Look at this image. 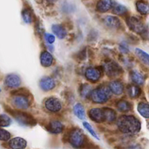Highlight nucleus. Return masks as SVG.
<instances>
[{
    "label": "nucleus",
    "instance_id": "1",
    "mask_svg": "<svg viewBox=\"0 0 149 149\" xmlns=\"http://www.w3.org/2000/svg\"><path fill=\"white\" fill-rule=\"evenodd\" d=\"M117 127L123 133L136 134L141 131V123L135 116L124 115L117 120Z\"/></svg>",
    "mask_w": 149,
    "mask_h": 149
},
{
    "label": "nucleus",
    "instance_id": "2",
    "mask_svg": "<svg viewBox=\"0 0 149 149\" xmlns=\"http://www.w3.org/2000/svg\"><path fill=\"white\" fill-rule=\"evenodd\" d=\"M111 93L112 92L109 86L107 87V86L101 85L95 90H93L90 95V98L93 103L102 104L106 103L111 98Z\"/></svg>",
    "mask_w": 149,
    "mask_h": 149
},
{
    "label": "nucleus",
    "instance_id": "3",
    "mask_svg": "<svg viewBox=\"0 0 149 149\" xmlns=\"http://www.w3.org/2000/svg\"><path fill=\"white\" fill-rule=\"evenodd\" d=\"M11 114L15 119V120L23 126L33 127L36 125V120L29 113L19 111H12Z\"/></svg>",
    "mask_w": 149,
    "mask_h": 149
},
{
    "label": "nucleus",
    "instance_id": "4",
    "mask_svg": "<svg viewBox=\"0 0 149 149\" xmlns=\"http://www.w3.org/2000/svg\"><path fill=\"white\" fill-rule=\"evenodd\" d=\"M69 142L74 148H81L85 142V136L80 129H74L69 135Z\"/></svg>",
    "mask_w": 149,
    "mask_h": 149
},
{
    "label": "nucleus",
    "instance_id": "5",
    "mask_svg": "<svg viewBox=\"0 0 149 149\" xmlns=\"http://www.w3.org/2000/svg\"><path fill=\"white\" fill-rule=\"evenodd\" d=\"M128 27L130 28L131 31L136 33L143 35L146 33V28L144 23L141 21L140 18H138L136 16H131L128 17L127 21Z\"/></svg>",
    "mask_w": 149,
    "mask_h": 149
},
{
    "label": "nucleus",
    "instance_id": "6",
    "mask_svg": "<svg viewBox=\"0 0 149 149\" xmlns=\"http://www.w3.org/2000/svg\"><path fill=\"white\" fill-rule=\"evenodd\" d=\"M12 104L19 110H26L30 106V100L27 95L23 93H16L12 97Z\"/></svg>",
    "mask_w": 149,
    "mask_h": 149
},
{
    "label": "nucleus",
    "instance_id": "7",
    "mask_svg": "<svg viewBox=\"0 0 149 149\" xmlns=\"http://www.w3.org/2000/svg\"><path fill=\"white\" fill-rule=\"evenodd\" d=\"M103 69L106 75L111 78H115L123 73L122 68L116 62L113 61H109L106 62L103 65Z\"/></svg>",
    "mask_w": 149,
    "mask_h": 149
},
{
    "label": "nucleus",
    "instance_id": "8",
    "mask_svg": "<svg viewBox=\"0 0 149 149\" xmlns=\"http://www.w3.org/2000/svg\"><path fill=\"white\" fill-rule=\"evenodd\" d=\"M45 106L48 111L53 112V113H57V112L60 111L62 108V105H61L60 100L54 97H51L47 99L45 103Z\"/></svg>",
    "mask_w": 149,
    "mask_h": 149
},
{
    "label": "nucleus",
    "instance_id": "9",
    "mask_svg": "<svg viewBox=\"0 0 149 149\" xmlns=\"http://www.w3.org/2000/svg\"><path fill=\"white\" fill-rule=\"evenodd\" d=\"M101 74L102 71L100 69L97 68L90 67V68H87L85 73H84V75L89 81H92V82H96L100 79Z\"/></svg>",
    "mask_w": 149,
    "mask_h": 149
},
{
    "label": "nucleus",
    "instance_id": "10",
    "mask_svg": "<svg viewBox=\"0 0 149 149\" xmlns=\"http://www.w3.org/2000/svg\"><path fill=\"white\" fill-rule=\"evenodd\" d=\"M89 116L90 119L97 123H102L105 122L104 113L103 109L93 108L89 111Z\"/></svg>",
    "mask_w": 149,
    "mask_h": 149
},
{
    "label": "nucleus",
    "instance_id": "11",
    "mask_svg": "<svg viewBox=\"0 0 149 149\" xmlns=\"http://www.w3.org/2000/svg\"><path fill=\"white\" fill-rule=\"evenodd\" d=\"M4 84L10 88H17L21 84V79L17 74H10L5 77Z\"/></svg>",
    "mask_w": 149,
    "mask_h": 149
},
{
    "label": "nucleus",
    "instance_id": "12",
    "mask_svg": "<svg viewBox=\"0 0 149 149\" xmlns=\"http://www.w3.org/2000/svg\"><path fill=\"white\" fill-rule=\"evenodd\" d=\"M39 86L44 91H50L55 87V81L52 78L49 77H45L41 79L39 81Z\"/></svg>",
    "mask_w": 149,
    "mask_h": 149
},
{
    "label": "nucleus",
    "instance_id": "13",
    "mask_svg": "<svg viewBox=\"0 0 149 149\" xmlns=\"http://www.w3.org/2000/svg\"><path fill=\"white\" fill-rule=\"evenodd\" d=\"M114 4L113 0H99L96 5V9L100 13H104L113 8Z\"/></svg>",
    "mask_w": 149,
    "mask_h": 149
},
{
    "label": "nucleus",
    "instance_id": "14",
    "mask_svg": "<svg viewBox=\"0 0 149 149\" xmlns=\"http://www.w3.org/2000/svg\"><path fill=\"white\" fill-rule=\"evenodd\" d=\"M104 23L107 27L111 29H118L121 27V22L118 17L109 15L104 18Z\"/></svg>",
    "mask_w": 149,
    "mask_h": 149
},
{
    "label": "nucleus",
    "instance_id": "15",
    "mask_svg": "<svg viewBox=\"0 0 149 149\" xmlns=\"http://www.w3.org/2000/svg\"><path fill=\"white\" fill-rule=\"evenodd\" d=\"M47 129L49 132L52 134H59L63 132V125L59 121L52 120L49 122Z\"/></svg>",
    "mask_w": 149,
    "mask_h": 149
},
{
    "label": "nucleus",
    "instance_id": "16",
    "mask_svg": "<svg viewBox=\"0 0 149 149\" xmlns=\"http://www.w3.org/2000/svg\"><path fill=\"white\" fill-rule=\"evenodd\" d=\"M9 146L13 149H22L25 148L27 145V143L23 138L17 137L10 140L9 142Z\"/></svg>",
    "mask_w": 149,
    "mask_h": 149
},
{
    "label": "nucleus",
    "instance_id": "17",
    "mask_svg": "<svg viewBox=\"0 0 149 149\" xmlns=\"http://www.w3.org/2000/svg\"><path fill=\"white\" fill-rule=\"evenodd\" d=\"M40 62L42 66L47 67L51 66L53 63V57L47 51H44L40 55Z\"/></svg>",
    "mask_w": 149,
    "mask_h": 149
},
{
    "label": "nucleus",
    "instance_id": "18",
    "mask_svg": "<svg viewBox=\"0 0 149 149\" xmlns=\"http://www.w3.org/2000/svg\"><path fill=\"white\" fill-rule=\"evenodd\" d=\"M109 87H110L112 93H113L116 95H120L124 92L123 83L119 80H115V81H111L109 84Z\"/></svg>",
    "mask_w": 149,
    "mask_h": 149
},
{
    "label": "nucleus",
    "instance_id": "19",
    "mask_svg": "<svg viewBox=\"0 0 149 149\" xmlns=\"http://www.w3.org/2000/svg\"><path fill=\"white\" fill-rule=\"evenodd\" d=\"M130 78L131 81L133 83H135V84H138V85H142L144 84V81H145V79L144 77L141 74L140 72H138V71H130Z\"/></svg>",
    "mask_w": 149,
    "mask_h": 149
},
{
    "label": "nucleus",
    "instance_id": "20",
    "mask_svg": "<svg viewBox=\"0 0 149 149\" xmlns=\"http://www.w3.org/2000/svg\"><path fill=\"white\" fill-rule=\"evenodd\" d=\"M52 31L54 33V34L61 39H64L67 34L66 30L65 29V28L59 24L52 25Z\"/></svg>",
    "mask_w": 149,
    "mask_h": 149
},
{
    "label": "nucleus",
    "instance_id": "21",
    "mask_svg": "<svg viewBox=\"0 0 149 149\" xmlns=\"http://www.w3.org/2000/svg\"><path fill=\"white\" fill-rule=\"evenodd\" d=\"M103 113H104L105 122L112 123L116 119V113L114 110L110 108H103Z\"/></svg>",
    "mask_w": 149,
    "mask_h": 149
},
{
    "label": "nucleus",
    "instance_id": "22",
    "mask_svg": "<svg viewBox=\"0 0 149 149\" xmlns=\"http://www.w3.org/2000/svg\"><path fill=\"white\" fill-rule=\"evenodd\" d=\"M138 111L145 119H149V104L146 102H141L138 105Z\"/></svg>",
    "mask_w": 149,
    "mask_h": 149
},
{
    "label": "nucleus",
    "instance_id": "23",
    "mask_svg": "<svg viewBox=\"0 0 149 149\" xmlns=\"http://www.w3.org/2000/svg\"><path fill=\"white\" fill-rule=\"evenodd\" d=\"M136 9L141 15H146L149 14V4L142 0H139L136 2Z\"/></svg>",
    "mask_w": 149,
    "mask_h": 149
},
{
    "label": "nucleus",
    "instance_id": "24",
    "mask_svg": "<svg viewBox=\"0 0 149 149\" xmlns=\"http://www.w3.org/2000/svg\"><path fill=\"white\" fill-rule=\"evenodd\" d=\"M74 113L77 118H79L81 120L85 119V111H84V108L82 104L81 103H77L75 106H74Z\"/></svg>",
    "mask_w": 149,
    "mask_h": 149
},
{
    "label": "nucleus",
    "instance_id": "25",
    "mask_svg": "<svg viewBox=\"0 0 149 149\" xmlns=\"http://www.w3.org/2000/svg\"><path fill=\"white\" fill-rule=\"evenodd\" d=\"M135 52L137 57H138L144 64H146V65L149 66V54L146 52L145 51H143V49H139V48H136Z\"/></svg>",
    "mask_w": 149,
    "mask_h": 149
},
{
    "label": "nucleus",
    "instance_id": "26",
    "mask_svg": "<svg viewBox=\"0 0 149 149\" xmlns=\"http://www.w3.org/2000/svg\"><path fill=\"white\" fill-rule=\"evenodd\" d=\"M116 108H117L118 110L121 112H128L131 110L132 109V106H131L130 103L128 101H126V100H119V102H117L116 103Z\"/></svg>",
    "mask_w": 149,
    "mask_h": 149
},
{
    "label": "nucleus",
    "instance_id": "27",
    "mask_svg": "<svg viewBox=\"0 0 149 149\" xmlns=\"http://www.w3.org/2000/svg\"><path fill=\"white\" fill-rule=\"evenodd\" d=\"M141 93V90L136 85H130L127 87V94L131 98H137Z\"/></svg>",
    "mask_w": 149,
    "mask_h": 149
},
{
    "label": "nucleus",
    "instance_id": "28",
    "mask_svg": "<svg viewBox=\"0 0 149 149\" xmlns=\"http://www.w3.org/2000/svg\"><path fill=\"white\" fill-rule=\"evenodd\" d=\"M92 91H93V88L90 84H84L80 87L79 89V93L80 95L83 98H86V97H90V94H91Z\"/></svg>",
    "mask_w": 149,
    "mask_h": 149
},
{
    "label": "nucleus",
    "instance_id": "29",
    "mask_svg": "<svg viewBox=\"0 0 149 149\" xmlns=\"http://www.w3.org/2000/svg\"><path fill=\"white\" fill-rule=\"evenodd\" d=\"M112 11L113 14L116 15H123L125 13H127V8L122 4H114L112 8Z\"/></svg>",
    "mask_w": 149,
    "mask_h": 149
},
{
    "label": "nucleus",
    "instance_id": "30",
    "mask_svg": "<svg viewBox=\"0 0 149 149\" xmlns=\"http://www.w3.org/2000/svg\"><path fill=\"white\" fill-rule=\"evenodd\" d=\"M22 17L25 23H31L32 21V14L29 9H24L22 11Z\"/></svg>",
    "mask_w": 149,
    "mask_h": 149
},
{
    "label": "nucleus",
    "instance_id": "31",
    "mask_svg": "<svg viewBox=\"0 0 149 149\" xmlns=\"http://www.w3.org/2000/svg\"><path fill=\"white\" fill-rule=\"evenodd\" d=\"M12 123V120L7 114H1V127H9Z\"/></svg>",
    "mask_w": 149,
    "mask_h": 149
},
{
    "label": "nucleus",
    "instance_id": "32",
    "mask_svg": "<svg viewBox=\"0 0 149 149\" xmlns=\"http://www.w3.org/2000/svg\"><path fill=\"white\" fill-rule=\"evenodd\" d=\"M83 126L84 127V128L87 130V132H89V133H90V135L93 137V138H96L97 140H99L98 137H97V135L96 134V132H95V130H93V128L92 127V126L88 123V122H83Z\"/></svg>",
    "mask_w": 149,
    "mask_h": 149
},
{
    "label": "nucleus",
    "instance_id": "33",
    "mask_svg": "<svg viewBox=\"0 0 149 149\" xmlns=\"http://www.w3.org/2000/svg\"><path fill=\"white\" fill-rule=\"evenodd\" d=\"M0 133H1V136H0V140L1 141H7L8 140H10V133L8 131L5 130L4 129H1L0 130Z\"/></svg>",
    "mask_w": 149,
    "mask_h": 149
},
{
    "label": "nucleus",
    "instance_id": "34",
    "mask_svg": "<svg viewBox=\"0 0 149 149\" xmlns=\"http://www.w3.org/2000/svg\"><path fill=\"white\" fill-rule=\"evenodd\" d=\"M45 39L46 42L49 44H52L55 41V36L49 33H45Z\"/></svg>",
    "mask_w": 149,
    "mask_h": 149
},
{
    "label": "nucleus",
    "instance_id": "35",
    "mask_svg": "<svg viewBox=\"0 0 149 149\" xmlns=\"http://www.w3.org/2000/svg\"><path fill=\"white\" fill-rule=\"evenodd\" d=\"M119 50L123 53H128L129 52V48H128L127 45L125 43H122L119 47Z\"/></svg>",
    "mask_w": 149,
    "mask_h": 149
},
{
    "label": "nucleus",
    "instance_id": "36",
    "mask_svg": "<svg viewBox=\"0 0 149 149\" xmlns=\"http://www.w3.org/2000/svg\"><path fill=\"white\" fill-rule=\"evenodd\" d=\"M148 130H149V123L148 124Z\"/></svg>",
    "mask_w": 149,
    "mask_h": 149
}]
</instances>
